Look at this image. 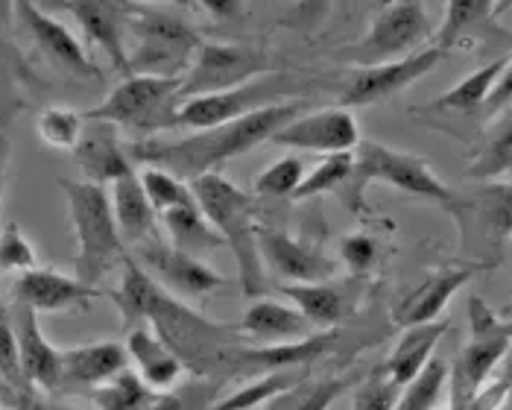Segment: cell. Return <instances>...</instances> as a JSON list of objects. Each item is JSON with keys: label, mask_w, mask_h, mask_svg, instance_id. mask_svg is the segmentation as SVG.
Listing matches in <instances>:
<instances>
[{"label": "cell", "mask_w": 512, "mask_h": 410, "mask_svg": "<svg viewBox=\"0 0 512 410\" xmlns=\"http://www.w3.org/2000/svg\"><path fill=\"white\" fill-rule=\"evenodd\" d=\"M9 156H12V141H9V132H6V126H0V205H3V191H6Z\"/></svg>", "instance_id": "obj_50"}, {"label": "cell", "mask_w": 512, "mask_h": 410, "mask_svg": "<svg viewBox=\"0 0 512 410\" xmlns=\"http://www.w3.org/2000/svg\"><path fill=\"white\" fill-rule=\"evenodd\" d=\"M100 296V287L85 285L77 276H65L50 267H33L12 285V302L33 308L36 314H59L88 308Z\"/></svg>", "instance_id": "obj_18"}, {"label": "cell", "mask_w": 512, "mask_h": 410, "mask_svg": "<svg viewBox=\"0 0 512 410\" xmlns=\"http://www.w3.org/2000/svg\"><path fill=\"white\" fill-rule=\"evenodd\" d=\"M308 85L302 74L293 71H278L267 74L258 80L243 82L229 91H217V94H202L179 103V129H211L220 123L237 121L243 115H252L258 109L276 106L284 100H299L308 94Z\"/></svg>", "instance_id": "obj_8"}, {"label": "cell", "mask_w": 512, "mask_h": 410, "mask_svg": "<svg viewBox=\"0 0 512 410\" xmlns=\"http://www.w3.org/2000/svg\"><path fill=\"white\" fill-rule=\"evenodd\" d=\"M39 267L36 249L27 241L18 223H6L0 229V273H27Z\"/></svg>", "instance_id": "obj_43"}, {"label": "cell", "mask_w": 512, "mask_h": 410, "mask_svg": "<svg viewBox=\"0 0 512 410\" xmlns=\"http://www.w3.org/2000/svg\"><path fill=\"white\" fill-rule=\"evenodd\" d=\"M431 33L434 27L422 0H387L372 18L366 36L346 47L340 56L355 62L357 68L393 62L416 53V47L431 39Z\"/></svg>", "instance_id": "obj_10"}, {"label": "cell", "mask_w": 512, "mask_h": 410, "mask_svg": "<svg viewBox=\"0 0 512 410\" xmlns=\"http://www.w3.org/2000/svg\"><path fill=\"white\" fill-rule=\"evenodd\" d=\"M510 378H501V381H495V384H483L477 393H474V399L466 405V410H501V405L507 402V396H510Z\"/></svg>", "instance_id": "obj_47"}, {"label": "cell", "mask_w": 512, "mask_h": 410, "mask_svg": "<svg viewBox=\"0 0 512 410\" xmlns=\"http://www.w3.org/2000/svg\"><path fill=\"white\" fill-rule=\"evenodd\" d=\"M132 258L150 273L153 282H158L167 293H173L176 299H202L229 285V279L211 270L202 258L179 252L158 238L135 246Z\"/></svg>", "instance_id": "obj_14"}, {"label": "cell", "mask_w": 512, "mask_h": 410, "mask_svg": "<svg viewBox=\"0 0 512 410\" xmlns=\"http://www.w3.org/2000/svg\"><path fill=\"white\" fill-rule=\"evenodd\" d=\"M120 129H115L112 123L103 121H85L82 138L74 147V162L82 170L85 182L94 185H112L118 182L120 176L132 173V156L129 147L120 144Z\"/></svg>", "instance_id": "obj_20"}, {"label": "cell", "mask_w": 512, "mask_h": 410, "mask_svg": "<svg viewBox=\"0 0 512 410\" xmlns=\"http://www.w3.org/2000/svg\"><path fill=\"white\" fill-rule=\"evenodd\" d=\"M495 21V0H448L442 27L436 30V47L448 53L460 41L474 39L495 27Z\"/></svg>", "instance_id": "obj_28"}, {"label": "cell", "mask_w": 512, "mask_h": 410, "mask_svg": "<svg viewBox=\"0 0 512 410\" xmlns=\"http://www.w3.org/2000/svg\"><path fill=\"white\" fill-rule=\"evenodd\" d=\"M448 378H451V367L434 355L410 384L401 387L395 410H436L442 393L448 390Z\"/></svg>", "instance_id": "obj_36"}, {"label": "cell", "mask_w": 512, "mask_h": 410, "mask_svg": "<svg viewBox=\"0 0 512 410\" xmlns=\"http://www.w3.org/2000/svg\"><path fill=\"white\" fill-rule=\"evenodd\" d=\"M355 170V153H340V156H325L322 164H316L311 173H305L302 185L290 200H314L322 194H337L343 197L349 179Z\"/></svg>", "instance_id": "obj_37"}, {"label": "cell", "mask_w": 512, "mask_h": 410, "mask_svg": "<svg viewBox=\"0 0 512 410\" xmlns=\"http://www.w3.org/2000/svg\"><path fill=\"white\" fill-rule=\"evenodd\" d=\"M258 252L264 270L270 267L287 285H316L328 282L337 273V261L328 258L322 249L270 226H258Z\"/></svg>", "instance_id": "obj_17"}, {"label": "cell", "mask_w": 512, "mask_h": 410, "mask_svg": "<svg viewBox=\"0 0 512 410\" xmlns=\"http://www.w3.org/2000/svg\"><path fill=\"white\" fill-rule=\"evenodd\" d=\"M237 328L249 343H258V346L302 340V337L311 334V323L302 317V311L293 308V305L276 302V299H255L243 311Z\"/></svg>", "instance_id": "obj_23"}, {"label": "cell", "mask_w": 512, "mask_h": 410, "mask_svg": "<svg viewBox=\"0 0 512 410\" xmlns=\"http://www.w3.org/2000/svg\"><path fill=\"white\" fill-rule=\"evenodd\" d=\"M504 65H507V59L486 62L483 68H477L469 77H463L454 88H448L445 94H439L428 109L431 112H454V115H469V112L483 109L486 100H489L492 85H495V80L504 71Z\"/></svg>", "instance_id": "obj_33"}, {"label": "cell", "mask_w": 512, "mask_h": 410, "mask_svg": "<svg viewBox=\"0 0 512 410\" xmlns=\"http://www.w3.org/2000/svg\"><path fill=\"white\" fill-rule=\"evenodd\" d=\"M44 410H71V408H62V405H44Z\"/></svg>", "instance_id": "obj_54"}, {"label": "cell", "mask_w": 512, "mask_h": 410, "mask_svg": "<svg viewBox=\"0 0 512 410\" xmlns=\"http://www.w3.org/2000/svg\"><path fill=\"white\" fill-rule=\"evenodd\" d=\"M273 147L296 150V153H316V156H340L355 153L360 144V126L352 109H319L305 112L290 121L281 132L270 138Z\"/></svg>", "instance_id": "obj_15"}, {"label": "cell", "mask_w": 512, "mask_h": 410, "mask_svg": "<svg viewBox=\"0 0 512 410\" xmlns=\"http://www.w3.org/2000/svg\"><path fill=\"white\" fill-rule=\"evenodd\" d=\"M15 18L33 39L41 56L65 77L82 82H100L103 71L91 62L82 41L53 15H47L36 0H15Z\"/></svg>", "instance_id": "obj_13"}, {"label": "cell", "mask_w": 512, "mask_h": 410, "mask_svg": "<svg viewBox=\"0 0 512 410\" xmlns=\"http://www.w3.org/2000/svg\"><path fill=\"white\" fill-rule=\"evenodd\" d=\"M305 179V162L299 156H284L273 162L252 185V197H264V200H290L296 194V188Z\"/></svg>", "instance_id": "obj_40"}, {"label": "cell", "mask_w": 512, "mask_h": 410, "mask_svg": "<svg viewBox=\"0 0 512 410\" xmlns=\"http://www.w3.org/2000/svg\"><path fill=\"white\" fill-rule=\"evenodd\" d=\"M199 47V33L176 9L135 3L126 41L129 74L182 80Z\"/></svg>", "instance_id": "obj_6"}, {"label": "cell", "mask_w": 512, "mask_h": 410, "mask_svg": "<svg viewBox=\"0 0 512 410\" xmlns=\"http://www.w3.org/2000/svg\"><path fill=\"white\" fill-rule=\"evenodd\" d=\"M0 384L12 393L27 390V378L21 372V358H18V340H15V326H12V311L0 302Z\"/></svg>", "instance_id": "obj_42"}, {"label": "cell", "mask_w": 512, "mask_h": 410, "mask_svg": "<svg viewBox=\"0 0 512 410\" xmlns=\"http://www.w3.org/2000/svg\"><path fill=\"white\" fill-rule=\"evenodd\" d=\"M109 200H112V214H115V223H118L123 244L141 246L147 244V241H156L158 211L147 200L135 170L120 176L118 182H112Z\"/></svg>", "instance_id": "obj_24"}, {"label": "cell", "mask_w": 512, "mask_h": 410, "mask_svg": "<svg viewBox=\"0 0 512 410\" xmlns=\"http://www.w3.org/2000/svg\"><path fill=\"white\" fill-rule=\"evenodd\" d=\"M123 369H129L126 346L112 343V340L62 349V387L97 390L100 384L112 381Z\"/></svg>", "instance_id": "obj_22"}, {"label": "cell", "mask_w": 512, "mask_h": 410, "mask_svg": "<svg viewBox=\"0 0 512 410\" xmlns=\"http://www.w3.org/2000/svg\"><path fill=\"white\" fill-rule=\"evenodd\" d=\"M126 358L135 364V372L156 393H164V390L176 387L182 372H185L182 361L147 328H132L129 331V337H126Z\"/></svg>", "instance_id": "obj_26"}, {"label": "cell", "mask_w": 512, "mask_h": 410, "mask_svg": "<svg viewBox=\"0 0 512 410\" xmlns=\"http://www.w3.org/2000/svg\"><path fill=\"white\" fill-rule=\"evenodd\" d=\"M510 106H512V59H507V65H504L501 77L495 80L492 91H489V100H486L483 112H486V115H501V112H504V109H510Z\"/></svg>", "instance_id": "obj_46"}, {"label": "cell", "mask_w": 512, "mask_h": 410, "mask_svg": "<svg viewBox=\"0 0 512 410\" xmlns=\"http://www.w3.org/2000/svg\"><path fill=\"white\" fill-rule=\"evenodd\" d=\"M164 232L170 238V246L179 252H188L194 258H202L208 252H214L223 244V238L217 235V229L202 217L199 205H188V208H173L161 214Z\"/></svg>", "instance_id": "obj_29"}, {"label": "cell", "mask_w": 512, "mask_h": 410, "mask_svg": "<svg viewBox=\"0 0 512 410\" xmlns=\"http://www.w3.org/2000/svg\"><path fill=\"white\" fill-rule=\"evenodd\" d=\"M156 396V390L132 369H123L112 381L91 390V402L97 410H150Z\"/></svg>", "instance_id": "obj_35"}, {"label": "cell", "mask_w": 512, "mask_h": 410, "mask_svg": "<svg viewBox=\"0 0 512 410\" xmlns=\"http://www.w3.org/2000/svg\"><path fill=\"white\" fill-rule=\"evenodd\" d=\"M507 9H512V0H495V18H501Z\"/></svg>", "instance_id": "obj_53"}, {"label": "cell", "mask_w": 512, "mask_h": 410, "mask_svg": "<svg viewBox=\"0 0 512 410\" xmlns=\"http://www.w3.org/2000/svg\"><path fill=\"white\" fill-rule=\"evenodd\" d=\"M6 399H9L12 410H44V402L39 399V390L36 387L18 390V393L6 390Z\"/></svg>", "instance_id": "obj_49"}, {"label": "cell", "mask_w": 512, "mask_h": 410, "mask_svg": "<svg viewBox=\"0 0 512 410\" xmlns=\"http://www.w3.org/2000/svg\"><path fill=\"white\" fill-rule=\"evenodd\" d=\"M278 71H287L284 59L270 56V53H264L258 47L202 41L188 74L182 77L179 100L229 91V88H237L243 82L258 80V77H267V74H278Z\"/></svg>", "instance_id": "obj_9"}, {"label": "cell", "mask_w": 512, "mask_h": 410, "mask_svg": "<svg viewBox=\"0 0 512 410\" xmlns=\"http://www.w3.org/2000/svg\"><path fill=\"white\" fill-rule=\"evenodd\" d=\"M120 267V285L109 296L118 305L123 323H153V334L182 361V367L191 369V375L217 378L226 384V364L232 352L249 343L240 328L202 317L191 305L153 282L132 255H126Z\"/></svg>", "instance_id": "obj_1"}, {"label": "cell", "mask_w": 512, "mask_h": 410, "mask_svg": "<svg viewBox=\"0 0 512 410\" xmlns=\"http://www.w3.org/2000/svg\"><path fill=\"white\" fill-rule=\"evenodd\" d=\"M442 56H445V50L431 44L425 50H416V53L393 59V62L357 68V71L349 74V80L343 82L340 106L343 109H357V106H375L381 100H390L393 94L410 88L413 82H419L422 77H428L442 62Z\"/></svg>", "instance_id": "obj_12"}, {"label": "cell", "mask_w": 512, "mask_h": 410, "mask_svg": "<svg viewBox=\"0 0 512 410\" xmlns=\"http://www.w3.org/2000/svg\"><path fill=\"white\" fill-rule=\"evenodd\" d=\"M352 384H355V375H334V378H316V381L308 378L258 410H328Z\"/></svg>", "instance_id": "obj_34"}, {"label": "cell", "mask_w": 512, "mask_h": 410, "mask_svg": "<svg viewBox=\"0 0 512 410\" xmlns=\"http://www.w3.org/2000/svg\"><path fill=\"white\" fill-rule=\"evenodd\" d=\"M194 6H202L217 21H237L246 12L243 0H194Z\"/></svg>", "instance_id": "obj_48"}, {"label": "cell", "mask_w": 512, "mask_h": 410, "mask_svg": "<svg viewBox=\"0 0 512 410\" xmlns=\"http://www.w3.org/2000/svg\"><path fill=\"white\" fill-rule=\"evenodd\" d=\"M12 326L18 340L21 372L30 387L36 390H59L62 387V349H56L39 326V314L27 305L12 302Z\"/></svg>", "instance_id": "obj_19"}, {"label": "cell", "mask_w": 512, "mask_h": 410, "mask_svg": "<svg viewBox=\"0 0 512 410\" xmlns=\"http://www.w3.org/2000/svg\"><path fill=\"white\" fill-rule=\"evenodd\" d=\"M311 378V369H276V372H264L249 378L243 387H237L232 396L220 399L211 410H258L267 402H273L278 396H284L287 390L299 387L302 381Z\"/></svg>", "instance_id": "obj_30"}, {"label": "cell", "mask_w": 512, "mask_h": 410, "mask_svg": "<svg viewBox=\"0 0 512 410\" xmlns=\"http://www.w3.org/2000/svg\"><path fill=\"white\" fill-rule=\"evenodd\" d=\"M12 18H15V0H0V33L3 36L12 27Z\"/></svg>", "instance_id": "obj_51"}, {"label": "cell", "mask_w": 512, "mask_h": 410, "mask_svg": "<svg viewBox=\"0 0 512 410\" xmlns=\"http://www.w3.org/2000/svg\"><path fill=\"white\" fill-rule=\"evenodd\" d=\"M281 293L302 311V317L319 331H331L346 317V296L328 282L316 285H281Z\"/></svg>", "instance_id": "obj_31"}, {"label": "cell", "mask_w": 512, "mask_h": 410, "mask_svg": "<svg viewBox=\"0 0 512 410\" xmlns=\"http://www.w3.org/2000/svg\"><path fill=\"white\" fill-rule=\"evenodd\" d=\"M369 182H384V185H390L401 194H410V197H419V200L439 205L463 229L466 200L436 176V170L428 164V159H422L416 153H407V150H393V147L378 144V141H360L355 150L352 179H349V185L343 191V203L349 205L352 211L360 208L363 191H366Z\"/></svg>", "instance_id": "obj_4"}, {"label": "cell", "mask_w": 512, "mask_h": 410, "mask_svg": "<svg viewBox=\"0 0 512 410\" xmlns=\"http://www.w3.org/2000/svg\"><path fill=\"white\" fill-rule=\"evenodd\" d=\"M469 214H474V220L483 226L486 238L498 244L512 238V182H495V179L483 182L474 191L472 200H466V220ZM466 220H463V229H466Z\"/></svg>", "instance_id": "obj_27"}, {"label": "cell", "mask_w": 512, "mask_h": 410, "mask_svg": "<svg viewBox=\"0 0 512 410\" xmlns=\"http://www.w3.org/2000/svg\"><path fill=\"white\" fill-rule=\"evenodd\" d=\"M141 179V188L147 194L150 205L158 211V217L164 211H173V208H188V205H197L194 200V191H191V182L173 176L170 170H161V167H144L138 173Z\"/></svg>", "instance_id": "obj_38"}, {"label": "cell", "mask_w": 512, "mask_h": 410, "mask_svg": "<svg viewBox=\"0 0 512 410\" xmlns=\"http://www.w3.org/2000/svg\"><path fill=\"white\" fill-rule=\"evenodd\" d=\"M41 3L71 12L82 36L94 47H100L120 74L129 77L126 41H129V18L135 9L132 0H41Z\"/></svg>", "instance_id": "obj_16"}, {"label": "cell", "mask_w": 512, "mask_h": 410, "mask_svg": "<svg viewBox=\"0 0 512 410\" xmlns=\"http://www.w3.org/2000/svg\"><path fill=\"white\" fill-rule=\"evenodd\" d=\"M512 170V109H504L477 144L469 162V176L477 182H489Z\"/></svg>", "instance_id": "obj_32"}, {"label": "cell", "mask_w": 512, "mask_h": 410, "mask_svg": "<svg viewBox=\"0 0 512 410\" xmlns=\"http://www.w3.org/2000/svg\"><path fill=\"white\" fill-rule=\"evenodd\" d=\"M59 188L68 200L71 229L77 241V279L85 285L100 287V282L126 258V244L112 214L109 191L85 179H59Z\"/></svg>", "instance_id": "obj_5"}, {"label": "cell", "mask_w": 512, "mask_h": 410, "mask_svg": "<svg viewBox=\"0 0 512 410\" xmlns=\"http://www.w3.org/2000/svg\"><path fill=\"white\" fill-rule=\"evenodd\" d=\"M469 326L472 337L448 378V387L463 399H474V393L489 381L492 369L507 358L512 346V328L501 323L498 314L480 296L469 299Z\"/></svg>", "instance_id": "obj_11"}, {"label": "cell", "mask_w": 512, "mask_h": 410, "mask_svg": "<svg viewBox=\"0 0 512 410\" xmlns=\"http://www.w3.org/2000/svg\"><path fill=\"white\" fill-rule=\"evenodd\" d=\"M36 129H39V138L47 147L74 153V147L82 138V129H85V118L74 109H65V106H47L39 115Z\"/></svg>", "instance_id": "obj_41"}, {"label": "cell", "mask_w": 512, "mask_h": 410, "mask_svg": "<svg viewBox=\"0 0 512 410\" xmlns=\"http://www.w3.org/2000/svg\"><path fill=\"white\" fill-rule=\"evenodd\" d=\"M141 6H167V9H194V0H132Z\"/></svg>", "instance_id": "obj_52"}, {"label": "cell", "mask_w": 512, "mask_h": 410, "mask_svg": "<svg viewBox=\"0 0 512 410\" xmlns=\"http://www.w3.org/2000/svg\"><path fill=\"white\" fill-rule=\"evenodd\" d=\"M220 390H223V381L191 375L188 381L158 393L150 410H211L220 402Z\"/></svg>", "instance_id": "obj_39"}, {"label": "cell", "mask_w": 512, "mask_h": 410, "mask_svg": "<svg viewBox=\"0 0 512 410\" xmlns=\"http://www.w3.org/2000/svg\"><path fill=\"white\" fill-rule=\"evenodd\" d=\"M191 191H194L202 217L217 229L223 244L232 249L243 293L252 299H261L270 287V279L264 273V261L258 252L255 200L246 191H240L223 173L199 176L191 182Z\"/></svg>", "instance_id": "obj_3"}, {"label": "cell", "mask_w": 512, "mask_h": 410, "mask_svg": "<svg viewBox=\"0 0 512 410\" xmlns=\"http://www.w3.org/2000/svg\"><path fill=\"white\" fill-rule=\"evenodd\" d=\"M179 88L182 80L129 74L100 106L88 109L82 118L112 123L115 129L150 138L164 129H179Z\"/></svg>", "instance_id": "obj_7"}, {"label": "cell", "mask_w": 512, "mask_h": 410, "mask_svg": "<svg viewBox=\"0 0 512 410\" xmlns=\"http://www.w3.org/2000/svg\"><path fill=\"white\" fill-rule=\"evenodd\" d=\"M308 97L284 100L276 106L258 109L252 115H243L237 121L220 123L211 129H199L194 135H185L179 141H156V138H138L129 144L132 162H144L150 167L170 170L173 176L194 182L205 173H220V167L237 156L270 144V138L281 132L290 121L308 112Z\"/></svg>", "instance_id": "obj_2"}, {"label": "cell", "mask_w": 512, "mask_h": 410, "mask_svg": "<svg viewBox=\"0 0 512 410\" xmlns=\"http://www.w3.org/2000/svg\"><path fill=\"white\" fill-rule=\"evenodd\" d=\"M401 387H395L384 367L372 369L355 390L352 410H395Z\"/></svg>", "instance_id": "obj_44"}, {"label": "cell", "mask_w": 512, "mask_h": 410, "mask_svg": "<svg viewBox=\"0 0 512 410\" xmlns=\"http://www.w3.org/2000/svg\"><path fill=\"white\" fill-rule=\"evenodd\" d=\"M472 276L474 270L466 267V264H460V267H442V270L431 273L413 293H407L398 302V308H395L393 314L395 323L401 328H407L442 320V311L448 308L451 296L469 285Z\"/></svg>", "instance_id": "obj_21"}, {"label": "cell", "mask_w": 512, "mask_h": 410, "mask_svg": "<svg viewBox=\"0 0 512 410\" xmlns=\"http://www.w3.org/2000/svg\"><path fill=\"white\" fill-rule=\"evenodd\" d=\"M375 258H378V244H375V238H369V235H346V238L340 241V261H343L352 273H366V270H372Z\"/></svg>", "instance_id": "obj_45"}, {"label": "cell", "mask_w": 512, "mask_h": 410, "mask_svg": "<svg viewBox=\"0 0 512 410\" xmlns=\"http://www.w3.org/2000/svg\"><path fill=\"white\" fill-rule=\"evenodd\" d=\"M445 331H448V320H434V323L404 328V334L398 337L390 358L384 361V372L390 375L395 387L410 384L425 369V364L434 358L436 346L445 337Z\"/></svg>", "instance_id": "obj_25"}]
</instances>
